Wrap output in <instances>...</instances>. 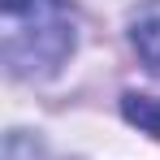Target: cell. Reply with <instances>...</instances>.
<instances>
[{
	"label": "cell",
	"instance_id": "6da1fadb",
	"mask_svg": "<svg viewBox=\"0 0 160 160\" xmlns=\"http://www.w3.org/2000/svg\"><path fill=\"white\" fill-rule=\"evenodd\" d=\"M0 52L13 78H48L74 52L69 0H0Z\"/></svg>",
	"mask_w": 160,
	"mask_h": 160
},
{
	"label": "cell",
	"instance_id": "7a4b0ae2",
	"mask_svg": "<svg viewBox=\"0 0 160 160\" xmlns=\"http://www.w3.org/2000/svg\"><path fill=\"white\" fill-rule=\"evenodd\" d=\"M130 39H134V48H138V56L160 74V9H147V13L134 22Z\"/></svg>",
	"mask_w": 160,
	"mask_h": 160
},
{
	"label": "cell",
	"instance_id": "3957f363",
	"mask_svg": "<svg viewBox=\"0 0 160 160\" xmlns=\"http://www.w3.org/2000/svg\"><path fill=\"white\" fill-rule=\"evenodd\" d=\"M121 112H126V121L130 126H138V130H147V134H156L160 138V100L156 95H126L121 100Z\"/></svg>",
	"mask_w": 160,
	"mask_h": 160
}]
</instances>
